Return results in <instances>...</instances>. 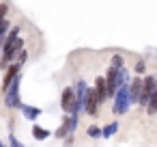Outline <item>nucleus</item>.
Masks as SVG:
<instances>
[{"mask_svg":"<svg viewBox=\"0 0 157 147\" xmlns=\"http://www.w3.org/2000/svg\"><path fill=\"white\" fill-rule=\"evenodd\" d=\"M24 41L20 39V26H15L2 41V69H7L11 65V59L17 56V52H22Z\"/></svg>","mask_w":157,"mask_h":147,"instance_id":"nucleus-1","label":"nucleus"},{"mask_svg":"<svg viewBox=\"0 0 157 147\" xmlns=\"http://www.w3.org/2000/svg\"><path fill=\"white\" fill-rule=\"evenodd\" d=\"M24 61H26V52L22 50V52H20V59H17L13 65H9V67L5 69V78H2V93H5V91H7V89L13 84V80L20 76V69H22Z\"/></svg>","mask_w":157,"mask_h":147,"instance_id":"nucleus-2","label":"nucleus"},{"mask_svg":"<svg viewBox=\"0 0 157 147\" xmlns=\"http://www.w3.org/2000/svg\"><path fill=\"white\" fill-rule=\"evenodd\" d=\"M129 104H131V95H129V84L125 82L114 95V115H125Z\"/></svg>","mask_w":157,"mask_h":147,"instance_id":"nucleus-3","label":"nucleus"},{"mask_svg":"<svg viewBox=\"0 0 157 147\" xmlns=\"http://www.w3.org/2000/svg\"><path fill=\"white\" fill-rule=\"evenodd\" d=\"M60 106H63V110H65L67 115H78V112H80V102H78V93H75V89L67 87V89L63 91Z\"/></svg>","mask_w":157,"mask_h":147,"instance_id":"nucleus-4","label":"nucleus"},{"mask_svg":"<svg viewBox=\"0 0 157 147\" xmlns=\"http://www.w3.org/2000/svg\"><path fill=\"white\" fill-rule=\"evenodd\" d=\"M103 102H101V97H99V93H97V89L93 87H88V91H86V104H84V110L90 115V117H97L99 115V106H101Z\"/></svg>","mask_w":157,"mask_h":147,"instance_id":"nucleus-5","label":"nucleus"},{"mask_svg":"<svg viewBox=\"0 0 157 147\" xmlns=\"http://www.w3.org/2000/svg\"><path fill=\"white\" fill-rule=\"evenodd\" d=\"M5 104L9 106V108H15V106H20V76L13 80V84L5 91Z\"/></svg>","mask_w":157,"mask_h":147,"instance_id":"nucleus-6","label":"nucleus"},{"mask_svg":"<svg viewBox=\"0 0 157 147\" xmlns=\"http://www.w3.org/2000/svg\"><path fill=\"white\" fill-rule=\"evenodd\" d=\"M142 91H144V78L136 76V78L131 80V84H129V95H131V104H138V102H140V95H142Z\"/></svg>","mask_w":157,"mask_h":147,"instance_id":"nucleus-7","label":"nucleus"},{"mask_svg":"<svg viewBox=\"0 0 157 147\" xmlns=\"http://www.w3.org/2000/svg\"><path fill=\"white\" fill-rule=\"evenodd\" d=\"M75 123H78V115H67V119L63 121V125L56 130V136H58V138H65L69 132H73Z\"/></svg>","mask_w":157,"mask_h":147,"instance_id":"nucleus-8","label":"nucleus"},{"mask_svg":"<svg viewBox=\"0 0 157 147\" xmlns=\"http://www.w3.org/2000/svg\"><path fill=\"white\" fill-rule=\"evenodd\" d=\"M95 89H97V93H99V97H101V102H105V100H110V95H108V78H103V76H99V78L95 80Z\"/></svg>","mask_w":157,"mask_h":147,"instance_id":"nucleus-9","label":"nucleus"},{"mask_svg":"<svg viewBox=\"0 0 157 147\" xmlns=\"http://www.w3.org/2000/svg\"><path fill=\"white\" fill-rule=\"evenodd\" d=\"M20 110H22L24 117H28V119H37V117L41 115V108H33V106H22V104H20Z\"/></svg>","mask_w":157,"mask_h":147,"instance_id":"nucleus-10","label":"nucleus"},{"mask_svg":"<svg viewBox=\"0 0 157 147\" xmlns=\"http://www.w3.org/2000/svg\"><path fill=\"white\" fill-rule=\"evenodd\" d=\"M144 91H148V93L157 91V76L155 74H151V76L144 78Z\"/></svg>","mask_w":157,"mask_h":147,"instance_id":"nucleus-11","label":"nucleus"},{"mask_svg":"<svg viewBox=\"0 0 157 147\" xmlns=\"http://www.w3.org/2000/svg\"><path fill=\"white\" fill-rule=\"evenodd\" d=\"M146 112H148V115H155V112H157V91H153L151 102H148V106H146Z\"/></svg>","mask_w":157,"mask_h":147,"instance_id":"nucleus-12","label":"nucleus"},{"mask_svg":"<svg viewBox=\"0 0 157 147\" xmlns=\"http://www.w3.org/2000/svg\"><path fill=\"white\" fill-rule=\"evenodd\" d=\"M33 134H35V138H41V141L50 136V132H48L45 128H39V125H35V128H33Z\"/></svg>","mask_w":157,"mask_h":147,"instance_id":"nucleus-13","label":"nucleus"},{"mask_svg":"<svg viewBox=\"0 0 157 147\" xmlns=\"http://www.w3.org/2000/svg\"><path fill=\"white\" fill-rule=\"evenodd\" d=\"M86 132H88V136H90V138H99V136H103V130H101V128H97V125H90Z\"/></svg>","mask_w":157,"mask_h":147,"instance_id":"nucleus-14","label":"nucleus"},{"mask_svg":"<svg viewBox=\"0 0 157 147\" xmlns=\"http://www.w3.org/2000/svg\"><path fill=\"white\" fill-rule=\"evenodd\" d=\"M116 130H118V123H108V125L103 128V136L108 138V136H112V134H114Z\"/></svg>","mask_w":157,"mask_h":147,"instance_id":"nucleus-15","label":"nucleus"},{"mask_svg":"<svg viewBox=\"0 0 157 147\" xmlns=\"http://www.w3.org/2000/svg\"><path fill=\"white\" fill-rule=\"evenodd\" d=\"M123 63H125V61H123V56H118V54H116V56H112V65H116V67H125Z\"/></svg>","mask_w":157,"mask_h":147,"instance_id":"nucleus-16","label":"nucleus"},{"mask_svg":"<svg viewBox=\"0 0 157 147\" xmlns=\"http://www.w3.org/2000/svg\"><path fill=\"white\" fill-rule=\"evenodd\" d=\"M142 71H144V63L138 61V63H136V74H142Z\"/></svg>","mask_w":157,"mask_h":147,"instance_id":"nucleus-17","label":"nucleus"}]
</instances>
